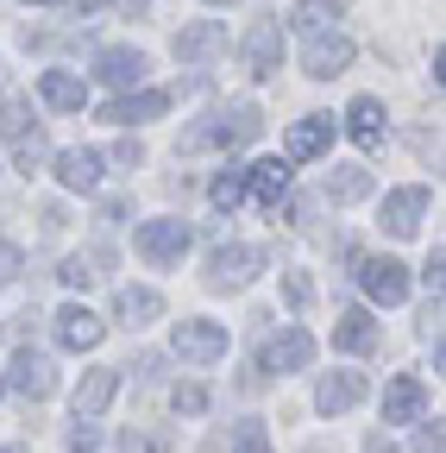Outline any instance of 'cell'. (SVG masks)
Listing matches in <instances>:
<instances>
[{"mask_svg":"<svg viewBox=\"0 0 446 453\" xmlns=\"http://www.w3.org/2000/svg\"><path fill=\"white\" fill-rule=\"evenodd\" d=\"M264 133V113L252 107V101H239V107H227V113H214L208 127H189L183 139H177V157H195V151H208V145H252Z\"/></svg>","mask_w":446,"mask_h":453,"instance_id":"cell-1","label":"cell"},{"mask_svg":"<svg viewBox=\"0 0 446 453\" xmlns=\"http://www.w3.org/2000/svg\"><path fill=\"white\" fill-rule=\"evenodd\" d=\"M258 265H264L258 246H214V258H208V290H246V283L258 277Z\"/></svg>","mask_w":446,"mask_h":453,"instance_id":"cell-2","label":"cell"},{"mask_svg":"<svg viewBox=\"0 0 446 453\" xmlns=\"http://www.w3.org/2000/svg\"><path fill=\"white\" fill-rule=\"evenodd\" d=\"M170 347H177V359H189V365H214L220 353H227V327H220V321H177Z\"/></svg>","mask_w":446,"mask_h":453,"instance_id":"cell-3","label":"cell"},{"mask_svg":"<svg viewBox=\"0 0 446 453\" xmlns=\"http://www.w3.org/2000/svg\"><path fill=\"white\" fill-rule=\"evenodd\" d=\"M189 220H145L139 226V258H151V265H177L183 252H189Z\"/></svg>","mask_w":446,"mask_h":453,"instance_id":"cell-4","label":"cell"},{"mask_svg":"<svg viewBox=\"0 0 446 453\" xmlns=\"http://www.w3.org/2000/svg\"><path fill=\"white\" fill-rule=\"evenodd\" d=\"M239 57H246L252 76L283 70V26H276V19H252V32L239 38Z\"/></svg>","mask_w":446,"mask_h":453,"instance_id":"cell-5","label":"cell"},{"mask_svg":"<svg viewBox=\"0 0 446 453\" xmlns=\"http://www.w3.org/2000/svg\"><path fill=\"white\" fill-rule=\"evenodd\" d=\"M227 44H233V38H227V26H220V19H189V26L170 38V50L183 57V64H214Z\"/></svg>","mask_w":446,"mask_h":453,"instance_id":"cell-6","label":"cell"},{"mask_svg":"<svg viewBox=\"0 0 446 453\" xmlns=\"http://www.w3.org/2000/svg\"><path fill=\"white\" fill-rule=\"evenodd\" d=\"M346 64H352V38H346V32H314V38L302 44V70H308L314 82L340 76Z\"/></svg>","mask_w":446,"mask_h":453,"instance_id":"cell-7","label":"cell"},{"mask_svg":"<svg viewBox=\"0 0 446 453\" xmlns=\"http://www.w3.org/2000/svg\"><path fill=\"white\" fill-rule=\"evenodd\" d=\"M0 384H13L19 396H32V403H38V396H50V390H57V365H50L44 353H32V347H19Z\"/></svg>","mask_w":446,"mask_h":453,"instance_id":"cell-8","label":"cell"},{"mask_svg":"<svg viewBox=\"0 0 446 453\" xmlns=\"http://www.w3.org/2000/svg\"><path fill=\"white\" fill-rule=\"evenodd\" d=\"M246 196H252L258 208H270V214H283V202H290V164H283V157L252 164V170H246Z\"/></svg>","mask_w":446,"mask_h":453,"instance_id":"cell-9","label":"cell"},{"mask_svg":"<svg viewBox=\"0 0 446 453\" xmlns=\"http://www.w3.org/2000/svg\"><path fill=\"white\" fill-rule=\"evenodd\" d=\"M359 283H365V296L371 303H403L409 296V265H397V258H365L359 265Z\"/></svg>","mask_w":446,"mask_h":453,"instance_id":"cell-10","label":"cell"},{"mask_svg":"<svg viewBox=\"0 0 446 453\" xmlns=\"http://www.w3.org/2000/svg\"><path fill=\"white\" fill-rule=\"evenodd\" d=\"M327 145H333V113H308V120H296L290 139H283V164H308Z\"/></svg>","mask_w":446,"mask_h":453,"instance_id":"cell-11","label":"cell"},{"mask_svg":"<svg viewBox=\"0 0 446 453\" xmlns=\"http://www.w3.org/2000/svg\"><path fill=\"white\" fill-rule=\"evenodd\" d=\"M421 214H427V189H421V183H409V189H389V196H383V226H389L397 240H409V234H415V226H421Z\"/></svg>","mask_w":446,"mask_h":453,"instance_id":"cell-12","label":"cell"},{"mask_svg":"<svg viewBox=\"0 0 446 453\" xmlns=\"http://www.w3.org/2000/svg\"><path fill=\"white\" fill-rule=\"evenodd\" d=\"M352 403H365V378L359 372H327L321 390H314V410L321 416H346Z\"/></svg>","mask_w":446,"mask_h":453,"instance_id":"cell-13","label":"cell"},{"mask_svg":"<svg viewBox=\"0 0 446 453\" xmlns=\"http://www.w3.org/2000/svg\"><path fill=\"white\" fill-rule=\"evenodd\" d=\"M94 76L107 82V88H132V82H145V50H126V44H114V50H101L94 57Z\"/></svg>","mask_w":446,"mask_h":453,"instance_id":"cell-14","label":"cell"},{"mask_svg":"<svg viewBox=\"0 0 446 453\" xmlns=\"http://www.w3.org/2000/svg\"><path fill=\"white\" fill-rule=\"evenodd\" d=\"M308 359H314V334L308 327H290V334H276L264 347V372H302Z\"/></svg>","mask_w":446,"mask_h":453,"instance_id":"cell-15","label":"cell"},{"mask_svg":"<svg viewBox=\"0 0 446 453\" xmlns=\"http://www.w3.org/2000/svg\"><path fill=\"white\" fill-rule=\"evenodd\" d=\"M346 133L359 139V151H383V133H389V127H383V101H377V95H359V101L346 107Z\"/></svg>","mask_w":446,"mask_h":453,"instance_id":"cell-16","label":"cell"},{"mask_svg":"<svg viewBox=\"0 0 446 453\" xmlns=\"http://www.w3.org/2000/svg\"><path fill=\"white\" fill-rule=\"evenodd\" d=\"M101 334H107V321H101V315H88L82 303H70V309L57 315V340H64L70 353H94V347H101Z\"/></svg>","mask_w":446,"mask_h":453,"instance_id":"cell-17","label":"cell"},{"mask_svg":"<svg viewBox=\"0 0 446 453\" xmlns=\"http://www.w3.org/2000/svg\"><path fill=\"white\" fill-rule=\"evenodd\" d=\"M114 390H120V372H114V365H94V372L76 384V422H94L107 403H114Z\"/></svg>","mask_w":446,"mask_h":453,"instance_id":"cell-18","label":"cell"},{"mask_svg":"<svg viewBox=\"0 0 446 453\" xmlns=\"http://www.w3.org/2000/svg\"><path fill=\"white\" fill-rule=\"evenodd\" d=\"M114 315H120V327H151L163 315V296L145 290V283H126V290L114 296Z\"/></svg>","mask_w":446,"mask_h":453,"instance_id":"cell-19","label":"cell"},{"mask_svg":"<svg viewBox=\"0 0 446 453\" xmlns=\"http://www.w3.org/2000/svg\"><path fill=\"white\" fill-rule=\"evenodd\" d=\"M57 183L64 189H101V151H88V145L57 151Z\"/></svg>","mask_w":446,"mask_h":453,"instance_id":"cell-20","label":"cell"},{"mask_svg":"<svg viewBox=\"0 0 446 453\" xmlns=\"http://www.w3.org/2000/svg\"><path fill=\"white\" fill-rule=\"evenodd\" d=\"M157 113H170V95H163V88H139V95H120L114 107H107V120L132 127V120H157Z\"/></svg>","mask_w":446,"mask_h":453,"instance_id":"cell-21","label":"cell"},{"mask_svg":"<svg viewBox=\"0 0 446 453\" xmlns=\"http://www.w3.org/2000/svg\"><path fill=\"white\" fill-rule=\"evenodd\" d=\"M333 347H340V353H371L377 347V321L365 309H346L340 321H333Z\"/></svg>","mask_w":446,"mask_h":453,"instance_id":"cell-22","label":"cell"},{"mask_svg":"<svg viewBox=\"0 0 446 453\" xmlns=\"http://www.w3.org/2000/svg\"><path fill=\"white\" fill-rule=\"evenodd\" d=\"M321 196H327V202H340V208H346V202H365V196H371V170L333 164V170H327V183H321Z\"/></svg>","mask_w":446,"mask_h":453,"instance_id":"cell-23","label":"cell"},{"mask_svg":"<svg viewBox=\"0 0 446 453\" xmlns=\"http://www.w3.org/2000/svg\"><path fill=\"white\" fill-rule=\"evenodd\" d=\"M421 416V378H389V390H383V422H415Z\"/></svg>","mask_w":446,"mask_h":453,"instance_id":"cell-24","label":"cell"},{"mask_svg":"<svg viewBox=\"0 0 446 453\" xmlns=\"http://www.w3.org/2000/svg\"><path fill=\"white\" fill-rule=\"evenodd\" d=\"M38 95L57 107V113H76L82 101H88V88H82V76H70V70H44V82H38Z\"/></svg>","mask_w":446,"mask_h":453,"instance_id":"cell-25","label":"cell"},{"mask_svg":"<svg viewBox=\"0 0 446 453\" xmlns=\"http://www.w3.org/2000/svg\"><path fill=\"white\" fill-rule=\"evenodd\" d=\"M333 19H340V0H296V13H290V26H296V32H308V38H314V32H327Z\"/></svg>","mask_w":446,"mask_h":453,"instance_id":"cell-26","label":"cell"},{"mask_svg":"<svg viewBox=\"0 0 446 453\" xmlns=\"http://www.w3.org/2000/svg\"><path fill=\"white\" fill-rule=\"evenodd\" d=\"M19 133H32V107H26V95L0 88V139H19Z\"/></svg>","mask_w":446,"mask_h":453,"instance_id":"cell-27","label":"cell"},{"mask_svg":"<svg viewBox=\"0 0 446 453\" xmlns=\"http://www.w3.org/2000/svg\"><path fill=\"white\" fill-rule=\"evenodd\" d=\"M107 265H114L107 252H76V258H64V283H70V290H88V283H94Z\"/></svg>","mask_w":446,"mask_h":453,"instance_id":"cell-28","label":"cell"},{"mask_svg":"<svg viewBox=\"0 0 446 453\" xmlns=\"http://www.w3.org/2000/svg\"><path fill=\"white\" fill-rule=\"evenodd\" d=\"M208 202H214L220 214H233V208L246 202V170H220V177H214V189H208Z\"/></svg>","mask_w":446,"mask_h":453,"instance_id":"cell-29","label":"cell"},{"mask_svg":"<svg viewBox=\"0 0 446 453\" xmlns=\"http://www.w3.org/2000/svg\"><path fill=\"white\" fill-rule=\"evenodd\" d=\"M13 157H19V170L32 177V170L50 157V139H44V133H19V139H13Z\"/></svg>","mask_w":446,"mask_h":453,"instance_id":"cell-30","label":"cell"},{"mask_svg":"<svg viewBox=\"0 0 446 453\" xmlns=\"http://www.w3.org/2000/svg\"><path fill=\"white\" fill-rule=\"evenodd\" d=\"M283 296H290V309H296V315L314 303V283H308V271H283Z\"/></svg>","mask_w":446,"mask_h":453,"instance_id":"cell-31","label":"cell"},{"mask_svg":"<svg viewBox=\"0 0 446 453\" xmlns=\"http://www.w3.org/2000/svg\"><path fill=\"white\" fill-rule=\"evenodd\" d=\"M233 453H270V434H264V422H239V434H233Z\"/></svg>","mask_w":446,"mask_h":453,"instance_id":"cell-32","label":"cell"},{"mask_svg":"<svg viewBox=\"0 0 446 453\" xmlns=\"http://www.w3.org/2000/svg\"><path fill=\"white\" fill-rule=\"evenodd\" d=\"M177 410H183V416H201V410H208V390H201V384H177Z\"/></svg>","mask_w":446,"mask_h":453,"instance_id":"cell-33","label":"cell"},{"mask_svg":"<svg viewBox=\"0 0 446 453\" xmlns=\"http://www.w3.org/2000/svg\"><path fill=\"white\" fill-rule=\"evenodd\" d=\"M70 453H101V434H94V422H76V428H70Z\"/></svg>","mask_w":446,"mask_h":453,"instance_id":"cell-34","label":"cell"},{"mask_svg":"<svg viewBox=\"0 0 446 453\" xmlns=\"http://www.w3.org/2000/svg\"><path fill=\"white\" fill-rule=\"evenodd\" d=\"M19 265H26V258H19V246H13V240H0V283H13V277H19Z\"/></svg>","mask_w":446,"mask_h":453,"instance_id":"cell-35","label":"cell"},{"mask_svg":"<svg viewBox=\"0 0 446 453\" xmlns=\"http://www.w3.org/2000/svg\"><path fill=\"white\" fill-rule=\"evenodd\" d=\"M114 157H120V164H145V139H132V133H126V139L114 145Z\"/></svg>","mask_w":446,"mask_h":453,"instance_id":"cell-36","label":"cell"},{"mask_svg":"<svg viewBox=\"0 0 446 453\" xmlns=\"http://www.w3.org/2000/svg\"><path fill=\"white\" fill-rule=\"evenodd\" d=\"M440 265H446V252L434 246V258H427V271H421V277H427V290H434V296H440Z\"/></svg>","mask_w":446,"mask_h":453,"instance_id":"cell-37","label":"cell"},{"mask_svg":"<svg viewBox=\"0 0 446 453\" xmlns=\"http://www.w3.org/2000/svg\"><path fill=\"white\" fill-rule=\"evenodd\" d=\"M415 453H440V422H427V428H421V441H415Z\"/></svg>","mask_w":446,"mask_h":453,"instance_id":"cell-38","label":"cell"},{"mask_svg":"<svg viewBox=\"0 0 446 453\" xmlns=\"http://www.w3.org/2000/svg\"><path fill=\"white\" fill-rule=\"evenodd\" d=\"M101 220H126V196H107L101 202Z\"/></svg>","mask_w":446,"mask_h":453,"instance_id":"cell-39","label":"cell"},{"mask_svg":"<svg viewBox=\"0 0 446 453\" xmlns=\"http://www.w3.org/2000/svg\"><path fill=\"white\" fill-rule=\"evenodd\" d=\"M365 453H397V447H389L383 434H371V441H365Z\"/></svg>","mask_w":446,"mask_h":453,"instance_id":"cell-40","label":"cell"},{"mask_svg":"<svg viewBox=\"0 0 446 453\" xmlns=\"http://www.w3.org/2000/svg\"><path fill=\"white\" fill-rule=\"evenodd\" d=\"M26 7H57V0H26Z\"/></svg>","mask_w":446,"mask_h":453,"instance_id":"cell-41","label":"cell"},{"mask_svg":"<svg viewBox=\"0 0 446 453\" xmlns=\"http://www.w3.org/2000/svg\"><path fill=\"white\" fill-rule=\"evenodd\" d=\"M0 453H26V447H0Z\"/></svg>","mask_w":446,"mask_h":453,"instance_id":"cell-42","label":"cell"},{"mask_svg":"<svg viewBox=\"0 0 446 453\" xmlns=\"http://www.w3.org/2000/svg\"><path fill=\"white\" fill-rule=\"evenodd\" d=\"M208 7H227V0H208Z\"/></svg>","mask_w":446,"mask_h":453,"instance_id":"cell-43","label":"cell"},{"mask_svg":"<svg viewBox=\"0 0 446 453\" xmlns=\"http://www.w3.org/2000/svg\"><path fill=\"white\" fill-rule=\"evenodd\" d=\"M0 396H7V384H0Z\"/></svg>","mask_w":446,"mask_h":453,"instance_id":"cell-44","label":"cell"}]
</instances>
